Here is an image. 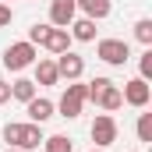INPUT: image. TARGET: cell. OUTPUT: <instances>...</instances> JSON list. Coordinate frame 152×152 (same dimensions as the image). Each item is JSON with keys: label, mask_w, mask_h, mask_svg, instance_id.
I'll return each mask as SVG.
<instances>
[{"label": "cell", "mask_w": 152, "mask_h": 152, "mask_svg": "<svg viewBox=\"0 0 152 152\" xmlns=\"http://www.w3.org/2000/svg\"><path fill=\"white\" fill-rule=\"evenodd\" d=\"M134 39L142 46H152V18H138L134 21Z\"/></svg>", "instance_id": "e0dca14e"}, {"label": "cell", "mask_w": 152, "mask_h": 152, "mask_svg": "<svg viewBox=\"0 0 152 152\" xmlns=\"http://www.w3.org/2000/svg\"><path fill=\"white\" fill-rule=\"evenodd\" d=\"M75 18H78L75 0H53V4H50V25H53V28H67Z\"/></svg>", "instance_id": "30bf717a"}, {"label": "cell", "mask_w": 152, "mask_h": 152, "mask_svg": "<svg viewBox=\"0 0 152 152\" xmlns=\"http://www.w3.org/2000/svg\"><path fill=\"white\" fill-rule=\"evenodd\" d=\"M0 4H7V0H0Z\"/></svg>", "instance_id": "d4e9b609"}, {"label": "cell", "mask_w": 152, "mask_h": 152, "mask_svg": "<svg viewBox=\"0 0 152 152\" xmlns=\"http://www.w3.org/2000/svg\"><path fill=\"white\" fill-rule=\"evenodd\" d=\"M67 32H71V39H78V42H92V39H96V21L81 14V18H75V21L67 25Z\"/></svg>", "instance_id": "4fadbf2b"}, {"label": "cell", "mask_w": 152, "mask_h": 152, "mask_svg": "<svg viewBox=\"0 0 152 152\" xmlns=\"http://www.w3.org/2000/svg\"><path fill=\"white\" fill-rule=\"evenodd\" d=\"M42 149L46 152H75V142L67 134H50V138H42Z\"/></svg>", "instance_id": "2e32d148"}, {"label": "cell", "mask_w": 152, "mask_h": 152, "mask_svg": "<svg viewBox=\"0 0 152 152\" xmlns=\"http://www.w3.org/2000/svg\"><path fill=\"white\" fill-rule=\"evenodd\" d=\"M46 36H50V25H32V28H28V42H32V46H42Z\"/></svg>", "instance_id": "d6986e66"}, {"label": "cell", "mask_w": 152, "mask_h": 152, "mask_svg": "<svg viewBox=\"0 0 152 152\" xmlns=\"http://www.w3.org/2000/svg\"><path fill=\"white\" fill-rule=\"evenodd\" d=\"M138 71H142L138 78H145V81L152 78V46H145V53H142V60H138Z\"/></svg>", "instance_id": "ffe728a7"}, {"label": "cell", "mask_w": 152, "mask_h": 152, "mask_svg": "<svg viewBox=\"0 0 152 152\" xmlns=\"http://www.w3.org/2000/svg\"><path fill=\"white\" fill-rule=\"evenodd\" d=\"M85 103H88V99H85V85H78V81H67V88H64V96H60L57 110H60V117L75 120V117H81Z\"/></svg>", "instance_id": "5b68a950"}, {"label": "cell", "mask_w": 152, "mask_h": 152, "mask_svg": "<svg viewBox=\"0 0 152 152\" xmlns=\"http://www.w3.org/2000/svg\"><path fill=\"white\" fill-rule=\"evenodd\" d=\"M85 99L88 103H96L103 113H113L124 106V96H120V85H113L110 78H92L88 85H85Z\"/></svg>", "instance_id": "6da1fadb"}, {"label": "cell", "mask_w": 152, "mask_h": 152, "mask_svg": "<svg viewBox=\"0 0 152 152\" xmlns=\"http://www.w3.org/2000/svg\"><path fill=\"white\" fill-rule=\"evenodd\" d=\"M88 134H92L96 149H110V145L117 142V120H113V113H99L96 120H92Z\"/></svg>", "instance_id": "8992f818"}, {"label": "cell", "mask_w": 152, "mask_h": 152, "mask_svg": "<svg viewBox=\"0 0 152 152\" xmlns=\"http://www.w3.org/2000/svg\"><path fill=\"white\" fill-rule=\"evenodd\" d=\"M4 103H11V81L0 78V106H4Z\"/></svg>", "instance_id": "7402d4cb"}, {"label": "cell", "mask_w": 152, "mask_h": 152, "mask_svg": "<svg viewBox=\"0 0 152 152\" xmlns=\"http://www.w3.org/2000/svg\"><path fill=\"white\" fill-rule=\"evenodd\" d=\"M57 75L67 78V81H78V78L85 75V57H78L75 50L60 53V57H57Z\"/></svg>", "instance_id": "ba28073f"}, {"label": "cell", "mask_w": 152, "mask_h": 152, "mask_svg": "<svg viewBox=\"0 0 152 152\" xmlns=\"http://www.w3.org/2000/svg\"><path fill=\"white\" fill-rule=\"evenodd\" d=\"M92 152H106V149H92Z\"/></svg>", "instance_id": "cb8c5ba5"}, {"label": "cell", "mask_w": 152, "mask_h": 152, "mask_svg": "<svg viewBox=\"0 0 152 152\" xmlns=\"http://www.w3.org/2000/svg\"><path fill=\"white\" fill-rule=\"evenodd\" d=\"M42 46H46L53 57H60V53H67V50H71V32H67V28H53V25H50V36H46Z\"/></svg>", "instance_id": "7c38bea8"}, {"label": "cell", "mask_w": 152, "mask_h": 152, "mask_svg": "<svg viewBox=\"0 0 152 152\" xmlns=\"http://www.w3.org/2000/svg\"><path fill=\"white\" fill-rule=\"evenodd\" d=\"M138 142H152V113H142L138 117Z\"/></svg>", "instance_id": "ac0fdd59"}, {"label": "cell", "mask_w": 152, "mask_h": 152, "mask_svg": "<svg viewBox=\"0 0 152 152\" xmlns=\"http://www.w3.org/2000/svg\"><path fill=\"white\" fill-rule=\"evenodd\" d=\"M75 7L85 18H92V21H103V18H110V11H113L110 0H75Z\"/></svg>", "instance_id": "8fae6325"}, {"label": "cell", "mask_w": 152, "mask_h": 152, "mask_svg": "<svg viewBox=\"0 0 152 152\" xmlns=\"http://www.w3.org/2000/svg\"><path fill=\"white\" fill-rule=\"evenodd\" d=\"M4 152H25V149H11V145H7V149H4Z\"/></svg>", "instance_id": "603a6c76"}, {"label": "cell", "mask_w": 152, "mask_h": 152, "mask_svg": "<svg viewBox=\"0 0 152 152\" xmlns=\"http://www.w3.org/2000/svg\"><path fill=\"white\" fill-rule=\"evenodd\" d=\"M57 60H36V85H57Z\"/></svg>", "instance_id": "5bb4252c"}, {"label": "cell", "mask_w": 152, "mask_h": 152, "mask_svg": "<svg viewBox=\"0 0 152 152\" xmlns=\"http://www.w3.org/2000/svg\"><path fill=\"white\" fill-rule=\"evenodd\" d=\"M120 96H124V103L127 106H134V110H145L152 99V88L145 78H131V81H124V88H120Z\"/></svg>", "instance_id": "52a82bcc"}, {"label": "cell", "mask_w": 152, "mask_h": 152, "mask_svg": "<svg viewBox=\"0 0 152 152\" xmlns=\"http://www.w3.org/2000/svg\"><path fill=\"white\" fill-rule=\"evenodd\" d=\"M32 96H39L32 78H18V81H11V99H18V103H28Z\"/></svg>", "instance_id": "9a60e30c"}, {"label": "cell", "mask_w": 152, "mask_h": 152, "mask_svg": "<svg viewBox=\"0 0 152 152\" xmlns=\"http://www.w3.org/2000/svg\"><path fill=\"white\" fill-rule=\"evenodd\" d=\"M25 113H28L32 124H46L50 117L57 113V103H53V99H46V96H32V99L25 103Z\"/></svg>", "instance_id": "9c48e42d"}, {"label": "cell", "mask_w": 152, "mask_h": 152, "mask_svg": "<svg viewBox=\"0 0 152 152\" xmlns=\"http://www.w3.org/2000/svg\"><path fill=\"white\" fill-rule=\"evenodd\" d=\"M36 64V46L25 39V42H11L7 50H4V67L7 71H25V67H32Z\"/></svg>", "instance_id": "277c9868"}, {"label": "cell", "mask_w": 152, "mask_h": 152, "mask_svg": "<svg viewBox=\"0 0 152 152\" xmlns=\"http://www.w3.org/2000/svg\"><path fill=\"white\" fill-rule=\"evenodd\" d=\"M14 21V11H11V4H0V28H7Z\"/></svg>", "instance_id": "44dd1931"}, {"label": "cell", "mask_w": 152, "mask_h": 152, "mask_svg": "<svg viewBox=\"0 0 152 152\" xmlns=\"http://www.w3.org/2000/svg\"><path fill=\"white\" fill-rule=\"evenodd\" d=\"M96 57H99L103 64H110V67H124V64L131 60V46H127L124 39H99V42H96Z\"/></svg>", "instance_id": "3957f363"}, {"label": "cell", "mask_w": 152, "mask_h": 152, "mask_svg": "<svg viewBox=\"0 0 152 152\" xmlns=\"http://www.w3.org/2000/svg\"><path fill=\"white\" fill-rule=\"evenodd\" d=\"M4 142L11 145V149H25V152H32L42 145V124H21V120H11V124H4Z\"/></svg>", "instance_id": "7a4b0ae2"}]
</instances>
